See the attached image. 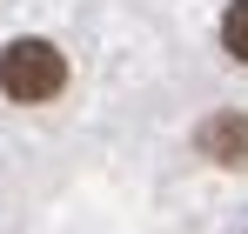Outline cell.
<instances>
[{"label": "cell", "mask_w": 248, "mask_h": 234, "mask_svg": "<svg viewBox=\"0 0 248 234\" xmlns=\"http://www.w3.org/2000/svg\"><path fill=\"white\" fill-rule=\"evenodd\" d=\"M221 47L248 67V0H228V14H221Z\"/></svg>", "instance_id": "obj_3"}, {"label": "cell", "mask_w": 248, "mask_h": 234, "mask_svg": "<svg viewBox=\"0 0 248 234\" xmlns=\"http://www.w3.org/2000/svg\"><path fill=\"white\" fill-rule=\"evenodd\" d=\"M67 87V54L41 34H20L0 47V94L7 101H20V107H41Z\"/></svg>", "instance_id": "obj_1"}, {"label": "cell", "mask_w": 248, "mask_h": 234, "mask_svg": "<svg viewBox=\"0 0 248 234\" xmlns=\"http://www.w3.org/2000/svg\"><path fill=\"white\" fill-rule=\"evenodd\" d=\"M195 147H202L208 161H221V167H242V161H248V114L215 107V114L195 127Z\"/></svg>", "instance_id": "obj_2"}]
</instances>
